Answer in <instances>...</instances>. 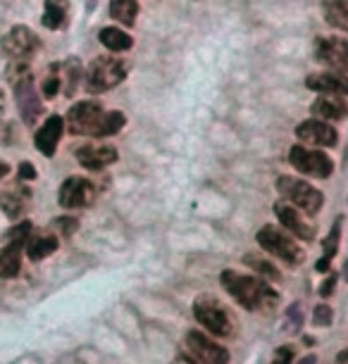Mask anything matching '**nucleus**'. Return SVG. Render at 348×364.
Returning <instances> with one entry per match:
<instances>
[{"label": "nucleus", "mask_w": 348, "mask_h": 364, "mask_svg": "<svg viewBox=\"0 0 348 364\" xmlns=\"http://www.w3.org/2000/svg\"><path fill=\"white\" fill-rule=\"evenodd\" d=\"M58 198H60V205L67 210L88 208L95 198V186L84 176H70L63 186H60Z\"/></svg>", "instance_id": "11"}, {"label": "nucleus", "mask_w": 348, "mask_h": 364, "mask_svg": "<svg viewBox=\"0 0 348 364\" xmlns=\"http://www.w3.org/2000/svg\"><path fill=\"white\" fill-rule=\"evenodd\" d=\"M194 317L198 319V324L206 326L210 333H215V336L231 333L229 314L213 295H201V298L194 302Z\"/></svg>", "instance_id": "7"}, {"label": "nucleus", "mask_w": 348, "mask_h": 364, "mask_svg": "<svg viewBox=\"0 0 348 364\" xmlns=\"http://www.w3.org/2000/svg\"><path fill=\"white\" fill-rule=\"evenodd\" d=\"M98 41L112 53H127V50H132V46H134V38L129 36L125 29H117V26H105V29H100Z\"/></svg>", "instance_id": "20"}, {"label": "nucleus", "mask_w": 348, "mask_h": 364, "mask_svg": "<svg viewBox=\"0 0 348 364\" xmlns=\"http://www.w3.org/2000/svg\"><path fill=\"white\" fill-rule=\"evenodd\" d=\"M312 117L325 122H341L348 117V102L344 100V95H327L320 93V98L310 105Z\"/></svg>", "instance_id": "18"}, {"label": "nucleus", "mask_w": 348, "mask_h": 364, "mask_svg": "<svg viewBox=\"0 0 348 364\" xmlns=\"http://www.w3.org/2000/svg\"><path fill=\"white\" fill-rule=\"evenodd\" d=\"M12 84H15V98H17L22 119L26 124H36V119L41 117V112H43V105H41V98L36 95V86H33L31 72L15 79Z\"/></svg>", "instance_id": "10"}, {"label": "nucleus", "mask_w": 348, "mask_h": 364, "mask_svg": "<svg viewBox=\"0 0 348 364\" xmlns=\"http://www.w3.org/2000/svg\"><path fill=\"white\" fill-rule=\"evenodd\" d=\"M127 124V114L120 112V109H105L103 119H100V127H98V136L95 139H105V136H115L120 134L122 129Z\"/></svg>", "instance_id": "26"}, {"label": "nucleus", "mask_w": 348, "mask_h": 364, "mask_svg": "<svg viewBox=\"0 0 348 364\" xmlns=\"http://www.w3.org/2000/svg\"><path fill=\"white\" fill-rule=\"evenodd\" d=\"M127 79V63L117 60L112 55H103L95 58L91 65L86 67L84 84L88 93H105L112 91L115 86H120Z\"/></svg>", "instance_id": "2"}, {"label": "nucleus", "mask_w": 348, "mask_h": 364, "mask_svg": "<svg viewBox=\"0 0 348 364\" xmlns=\"http://www.w3.org/2000/svg\"><path fill=\"white\" fill-rule=\"evenodd\" d=\"M315 58L320 65L329 67L334 72L348 74V41L341 36H325L317 41Z\"/></svg>", "instance_id": "9"}, {"label": "nucleus", "mask_w": 348, "mask_h": 364, "mask_svg": "<svg viewBox=\"0 0 348 364\" xmlns=\"http://www.w3.org/2000/svg\"><path fill=\"white\" fill-rule=\"evenodd\" d=\"M110 17L117 19L122 26H134L139 17V3L136 0H110Z\"/></svg>", "instance_id": "24"}, {"label": "nucleus", "mask_w": 348, "mask_h": 364, "mask_svg": "<svg viewBox=\"0 0 348 364\" xmlns=\"http://www.w3.org/2000/svg\"><path fill=\"white\" fill-rule=\"evenodd\" d=\"M315 362H317V357H315V355H308L305 360H301L298 364H315Z\"/></svg>", "instance_id": "39"}, {"label": "nucleus", "mask_w": 348, "mask_h": 364, "mask_svg": "<svg viewBox=\"0 0 348 364\" xmlns=\"http://www.w3.org/2000/svg\"><path fill=\"white\" fill-rule=\"evenodd\" d=\"M0 208L8 212L10 217H19L24 210V200L15 193H5V196H0Z\"/></svg>", "instance_id": "30"}, {"label": "nucleus", "mask_w": 348, "mask_h": 364, "mask_svg": "<svg viewBox=\"0 0 348 364\" xmlns=\"http://www.w3.org/2000/svg\"><path fill=\"white\" fill-rule=\"evenodd\" d=\"M258 243L260 248H265L270 255H275L279 259H284L286 264H303L305 252L301 245L296 243V238L291 233H286L277 226H263L258 231Z\"/></svg>", "instance_id": "4"}, {"label": "nucleus", "mask_w": 348, "mask_h": 364, "mask_svg": "<svg viewBox=\"0 0 348 364\" xmlns=\"http://www.w3.org/2000/svg\"><path fill=\"white\" fill-rule=\"evenodd\" d=\"M243 262L248 267H253V269L258 272V277H265V279H275L279 281L282 279V274H279V269L275 264H270L268 259H260V257H253V255H246Z\"/></svg>", "instance_id": "28"}, {"label": "nucleus", "mask_w": 348, "mask_h": 364, "mask_svg": "<svg viewBox=\"0 0 348 364\" xmlns=\"http://www.w3.org/2000/svg\"><path fill=\"white\" fill-rule=\"evenodd\" d=\"M275 215L279 217V222H282L284 229L291 231L293 238H301V240L315 238V226L305 222V219L301 217V212H298V208H293L291 203H277Z\"/></svg>", "instance_id": "15"}, {"label": "nucleus", "mask_w": 348, "mask_h": 364, "mask_svg": "<svg viewBox=\"0 0 348 364\" xmlns=\"http://www.w3.org/2000/svg\"><path fill=\"white\" fill-rule=\"evenodd\" d=\"M74 155H77L81 167L91 171H100L117 162V148L110 146V143H86V146L77 148Z\"/></svg>", "instance_id": "14"}, {"label": "nucleus", "mask_w": 348, "mask_h": 364, "mask_svg": "<svg viewBox=\"0 0 348 364\" xmlns=\"http://www.w3.org/2000/svg\"><path fill=\"white\" fill-rule=\"evenodd\" d=\"M31 236V224L29 222H19L17 226H12V229L5 233V240L8 243H19V245H26V240Z\"/></svg>", "instance_id": "29"}, {"label": "nucleus", "mask_w": 348, "mask_h": 364, "mask_svg": "<svg viewBox=\"0 0 348 364\" xmlns=\"http://www.w3.org/2000/svg\"><path fill=\"white\" fill-rule=\"evenodd\" d=\"M63 132H65V119L58 114L48 117L46 124L38 129L36 136H33V143H36V148L43 153L46 157H53L58 150V143L63 139Z\"/></svg>", "instance_id": "17"}, {"label": "nucleus", "mask_w": 348, "mask_h": 364, "mask_svg": "<svg viewBox=\"0 0 348 364\" xmlns=\"http://www.w3.org/2000/svg\"><path fill=\"white\" fill-rule=\"evenodd\" d=\"M337 281H339V277L334 272L327 274V279L322 281V286H320V295H322V298H329L334 293V288H337Z\"/></svg>", "instance_id": "33"}, {"label": "nucleus", "mask_w": 348, "mask_h": 364, "mask_svg": "<svg viewBox=\"0 0 348 364\" xmlns=\"http://www.w3.org/2000/svg\"><path fill=\"white\" fill-rule=\"evenodd\" d=\"M322 15L334 29L348 31V0H322Z\"/></svg>", "instance_id": "22"}, {"label": "nucleus", "mask_w": 348, "mask_h": 364, "mask_svg": "<svg viewBox=\"0 0 348 364\" xmlns=\"http://www.w3.org/2000/svg\"><path fill=\"white\" fill-rule=\"evenodd\" d=\"M277 191L286 203H291L293 208L303 210L305 215H317L320 208H322V200H325L322 191L310 186L308 181H301V178H293V176H279Z\"/></svg>", "instance_id": "3"}, {"label": "nucleus", "mask_w": 348, "mask_h": 364, "mask_svg": "<svg viewBox=\"0 0 348 364\" xmlns=\"http://www.w3.org/2000/svg\"><path fill=\"white\" fill-rule=\"evenodd\" d=\"M289 162L305 176H315V178H327L332 176L334 162L329 160V155H325L322 150L315 148H305V146H293L289 150Z\"/></svg>", "instance_id": "8"}, {"label": "nucleus", "mask_w": 348, "mask_h": 364, "mask_svg": "<svg viewBox=\"0 0 348 364\" xmlns=\"http://www.w3.org/2000/svg\"><path fill=\"white\" fill-rule=\"evenodd\" d=\"M58 226H60V229H63L65 236H70V233L77 231V219H72V217H63V219H60V222H58Z\"/></svg>", "instance_id": "35"}, {"label": "nucleus", "mask_w": 348, "mask_h": 364, "mask_svg": "<svg viewBox=\"0 0 348 364\" xmlns=\"http://www.w3.org/2000/svg\"><path fill=\"white\" fill-rule=\"evenodd\" d=\"M3 112H5V95L0 91V117H3Z\"/></svg>", "instance_id": "40"}, {"label": "nucleus", "mask_w": 348, "mask_h": 364, "mask_svg": "<svg viewBox=\"0 0 348 364\" xmlns=\"http://www.w3.org/2000/svg\"><path fill=\"white\" fill-rule=\"evenodd\" d=\"M8 174H10V164L0 162V178H3V176H8Z\"/></svg>", "instance_id": "38"}, {"label": "nucleus", "mask_w": 348, "mask_h": 364, "mask_svg": "<svg viewBox=\"0 0 348 364\" xmlns=\"http://www.w3.org/2000/svg\"><path fill=\"white\" fill-rule=\"evenodd\" d=\"M105 109L100 102L95 100H84L72 105V109L67 112V129L74 136H98L100 119H103Z\"/></svg>", "instance_id": "6"}, {"label": "nucleus", "mask_w": 348, "mask_h": 364, "mask_svg": "<svg viewBox=\"0 0 348 364\" xmlns=\"http://www.w3.org/2000/svg\"><path fill=\"white\" fill-rule=\"evenodd\" d=\"M186 346L194 353V357L201 364H227L229 362V353L227 348H222L220 343L208 338L206 333L198 331H189L186 336Z\"/></svg>", "instance_id": "13"}, {"label": "nucleus", "mask_w": 348, "mask_h": 364, "mask_svg": "<svg viewBox=\"0 0 348 364\" xmlns=\"http://www.w3.org/2000/svg\"><path fill=\"white\" fill-rule=\"evenodd\" d=\"M67 17H70V3H67V0H46L43 17H41L46 29H51V31L63 29L67 24Z\"/></svg>", "instance_id": "19"}, {"label": "nucleus", "mask_w": 348, "mask_h": 364, "mask_svg": "<svg viewBox=\"0 0 348 364\" xmlns=\"http://www.w3.org/2000/svg\"><path fill=\"white\" fill-rule=\"evenodd\" d=\"M60 86H63V79H60V65H51V70H48L46 79H43V86H41V91H43V98H56L60 93Z\"/></svg>", "instance_id": "27"}, {"label": "nucleus", "mask_w": 348, "mask_h": 364, "mask_svg": "<svg viewBox=\"0 0 348 364\" xmlns=\"http://www.w3.org/2000/svg\"><path fill=\"white\" fill-rule=\"evenodd\" d=\"M38 46H41L38 36L24 24L12 26V29L3 36V41H0L3 55L10 60V63H29L33 55L38 53Z\"/></svg>", "instance_id": "5"}, {"label": "nucleus", "mask_w": 348, "mask_h": 364, "mask_svg": "<svg viewBox=\"0 0 348 364\" xmlns=\"http://www.w3.org/2000/svg\"><path fill=\"white\" fill-rule=\"evenodd\" d=\"M339 362H348V350H344V353L339 355Z\"/></svg>", "instance_id": "41"}, {"label": "nucleus", "mask_w": 348, "mask_h": 364, "mask_svg": "<svg viewBox=\"0 0 348 364\" xmlns=\"http://www.w3.org/2000/svg\"><path fill=\"white\" fill-rule=\"evenodd\" d=\"M19 269H22V245L8 243L0 250V277L12 279V277H17Z\"/></svg>", "instance_id": "21"}, {"label": "nucleus", "mask_w": 348, "mask_h": 364, "mask_svg": "<svg viewBox=\"0 0 348 364\" xmlns=\"http://www.w3.org/2000/svg\"><path fill=\"white\" fill-rule=\"evenodd\" d=\"M296 136L301 143H312V146L320 148H334L339 143V132L334 129L329 122L317 119V117H310L298 124Z\"/></svg>", "instance_id": "12"}, {"label": "nucleus", "mask_w": 348, "mask_h": 364, "mask_svg": "<svg viewBox=\"0 0 348 364\" xmlns=\"http://www.w3.org/2000/svg\"><path fill=\"white\" fill-rule=\"evenodd\" d=\"M329 262H332V259L322 257V259H320V262H317V269H320V272H327V269H329Z\"/></svg>", "instance_id": "37"}, {"label": "nucleus", "mask_w": 348, "mask_h": 364, "mask_svg": "<svg viewBox=\"0 0 348 364\" xmlns=\"http://www.w3.org/2000/svg\"><path fill=\"white\" fill-rule=\"evenodd\" d=\"M339 238H341V217L337 219V222H334V229L329 231V236H327V240H325V257L327 259H332L334 255H337Z\"/></svg>", "instance_id": "31"}, {"label": "nucleus", "mask_w": 348, "mask_h": 364, "mask_svg": "<svg viewBox=\"0 0 348 364\" xmlns=\"http://www.w3.org/2000/svg\"><path fill=\"white\" fill-rule=\"evenodd\" d=\"M56 250H58V238L56 236H29V240H26V255H29L33 262L48 257Z\"/></svg>", "instance_id": "25"}, {"label": "nucleus", "mask_w": 348, "mask_h": 364, "mask_svg": "<svg viewBox=\"0 0 348 364\" xmlns=\"http://www.w3.org/2000/svg\"><path fill=\"white\" fill-rule=\"evenodd\" d=\"M332 319H334V312H332V307H327V305H317L315 312H312V324H317V326H329Z\"/></svg>", "instance_id": "32"}, {"label": "nucleus", "mask_w": 348, "mask_h": 364, "mask_svg": "<svg viewBox=\"0 0 348 364\" xmlns=\"http://www.w3.org/2000/svg\"><path fill=\"white\" fill-rule=\"evenodd\" d=\"M220 281H222L224 291H227L238 305L251 312H272L279 302L277 291H272L260 277H246V274L224 269Z\"/></svg>", "instance_id": "1"}, {"label": "nucleus", "mask_w": 348, "mask_h": 364, "mask_svg": "<svg viewBox=\"0 0 348 364\" xmlns=\"http://www.w3.org/2000/svg\"><path fill=\"white\" fill-rule=\"evenodd\" d=\"M305 86L310 91L327 93V95H348V74L327 70V72H315L305 79Z\"/></svg>", "instance_id": "16"}, {"label": "nucleus", "mask_w": 348, "mask_h": 364, "mask_svg": "<svg viewBox=\"0 0 348 364\" xmlns=\"http://www.w3.org/2000/svg\"><path fill=\"white\" fill-rule=\"evenodd\" d=\"M19 176L26 178V181H31V178H36V169H33L29 162H22L19 164Z\"/></svg>", "instance_id": "36"}, {"label": "nucleus", "mask_w": 348, "mask_h": 364, "mask_svg": "<svg viewBox=\"0 0 348 364\" xmlns=\"http://www.w3.org/2000/svg\"><path fill=\"white\" fill-rule=\"evenodd\" d=\"M293 362V348L291 346H282L275 353V360H272V364H291Z\"/></svg>", "instance_id": "34"}, {"label": "nucleus", "mask_w": 348, "mask_h": 364, "mask_svg": "<svg viewBox=\"0 0 348 364\" xmlns=\"http://www.w3.org/2000/svg\"><path fill=\"white\" fill-rule=\"evenodd\" d=\"M344 279L348 281V259H346V262H344Z\"/></svg>", "instance_id": "42"}, {"label": "nucleus", "mask_w": 348, "mask_h": 364, "mask_svg": "<svg viewBox=\"0 0 348 364\" xmlns=\"http://www.w3.org/2000/svg\"><path fill=\"white\" fill-rule=\"evenodd\" d=\"M84 77V67L77 58H70L67 63L60 65V79H63V91L65 95H74L79 88V81Z\"/></svg>", "instance_id": "23"}]
</instances>
